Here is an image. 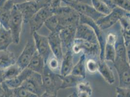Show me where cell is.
I'll list each match as a JSON object with an SVG mask.
<instances>
[{
  "label": "cell",
  "instance_id": "3957f363",
  "mask_svg": "<svg viewBox=\"0 0 130 97\" xmlns=\"http://www.w3.org/2000/svg\"><path fill=\"white\" fill-rule=\"evenodd\" d=\"M73 54H86L90 58H100V47L99 45L89 42L88 41L75 38L71 47Z\"/></svg>",
  "mask_w": 130,
  "mask_h": 97
},
{
  "label": "cell",
  "instance_id": "cb8c5ba5",
  "mask_svg": "<svg viewBox=\"0 0 130 97\" xmlns=\"http://www.w3.org/2000/svg\"><path fill=\"white\" fill-rule=\"evenodd\" d=\"M86 61L87 56L82 54L76 64H75L71 74L81 77L85 79L86 77Z\"/></svg>",
  "mask_w": 130,
  "mask_h": 97
},
{
  "label": "cell",
  "instance_id": "7c38bea8",
  "mask_svg": "<svg viewBox=\"0 0 130 97\" xmlns=\"http://www.w3.org/2000/svg\"><path fill=\"white\" fill-rule=\"evenodd\" d=\"M78 26H71L62 28L60 31V38L61 40L64 54L71 49V47L75 39L76 29Z\"/></svg>",
  "mask_w": 130,
  "mask_h": 97
},
{
  "label": "cell",
  "instance_id": "277c9868",
  "mask_svg": "<svg viewBox=\"0 0 130 97\" xmlns=\"http://www.w3.org/2000/svg\"><path fill=\"white\" fill-rule=\"evenodd\" d=\"M41 75L45 91L50 93H57L62 84V76L53 72L46 64Z\"/></svg>",
  "mask_w": 130,
  "mask_h": 97
},
{
  "label": "cell",
  "instance_id": "836d02e7",
  "mask_svg": "<svg viewBox=\"0 0 130 97\" xmlns=\"http://www.w3.org/2000/svg\"><path fill=\"white\" fill-rule=\"evenodd\" d=\"M116 7L130 13V0H112Z\"/></svg>",
  "mask_w": 130,
  "mask_h": 97
},
{
  "label": "cell",
  "instance_id": "b9f144b4",
  "mask_svg": "<svg viewBox=\"0 0 130 97\" xmlns=\"http://www.w3.org/2000/svg\"><path fill=\"white\" fill-rule=\"evenodd\" d=\"M5 81L4 78V71L0 70V84Z\"/></svg>",
  "mask_w": 130,
  "mask_h": 97
},
{
  "label": "cell",
  "instance_id": "484cf974",
  "mask_svg": "<svg viewBox=\"0 0 130 97\" xmlns=\"http://www.w3.org/2000/svg\"><path fill=\"white\" fill-rule=\"evenodd\" d=\"M13 42L11 32L3 27L0 22V51L6 50Z\"/></svg>",
  "mask_w": 130,
  "mask_h": 97
},
{
  "label": "cell",
  "instance_id": "e575fe53",
  "mask_svg": "<svg viewBox=\"0 0 130 97\" xmlns=\"http://www.w3.org/2000/svg\"><path fill=\"white\" fill-rule=\"evenodd\" d=\"M117 97H130V88L117 87Z\"/></svg>",
  "mask_w": 130,
  "mask_h": 97
},
{
  "label": "cell",
  "instance_id": "ffe728a7",
  "mask_svg": "<svg viewBox=\"0 0 130 97\" xmlns=\"http://www.w3.org/2000/svg\"><path fill=\"white\" fill-rule=\"evenodd\" d=\"M98 72L103 77L104 80L109 85H113L115 82V77L114 72L106 61H99Z\"/></svg>",
  "mask_w": 130,
  "mask_h": 97
},
{
  "label": "cell",
  "instance_id": "2e32d148",
  "mask_svg": "<svg viewBox=\"0 0 130 97\" xmlns=\"http://www.w3.org/2000/svg\"><path fill=\"white\" fill-rule=\"evenodd\" d=\"M47 37L53 54L61 63L64 53L59 33H51Z\"/></svg>",
  "mask_w": 130,
  "mask_h": 97
},
{
  "label": "cell",
  "instance_id": "44dd1931",
  "mask_svg": "<svg viewBox=\"0 0 130 97\" xmlns=\"http://www.w3.org/2000/svg\"><path fill=\"white\" fill-rule=\"evenodd\" d=\"M45 65L46 63L43 58L37 51L31 60L27 68L33 72L42 75Z\"/></svg>",
  "mask_w": 130,
  "mask_h": 97
},
{
  "label": "cell",
  "instance_id": "9a60e30c",
  "mask_svg": "<svg viewBox=\"0 0 130 97\" xmlns=\"http://www.w3.org/2000/svg\"><path fill=\"white\" fill-rule=\"evenodd\" d=\"M75 38L99 45L97 36L93 29L90 26L85 24H80L78 26Z\"/></svg>",
  "mask_w": 130,
  "mask_h": 97
},
{
  "label": "cell",
  "instance_id": "4fadbf2b",
  "mask_svg": "<svg viewBox=\"0 0 130 97\" xmlns=\"http://www.w3.org/2000/svg\"><path fill=\"white\" fill-rule=\"evenodd\" d=\"M17 8L21 12L23 17V23H28L33 16L41 8L36 1H26L17 5Z\"/></svg>",
  "mask_w": 130,
  "mask_h": 97
},
{
  "label": "cell",
  "instance_id": "7a4b0ae2",
  "mask_svg": "<svg viewBox=\"0 0 130 97\" xmlns=\"http://www.w3.org/2000/svg\"><path fill=\"white\" fill-rule=\"evenodd\" d=\"M53 10L54 14L57 17L62 28L78 26L80 24V14L71 6H61Z\"/></svg>",
  "mask_w": 130,
  "mask_h": 97
},
{
  "label": "cell",
  "instance_id": "d6a6232c",
  "mask_svg": "<svg viewBox=\"0 0 130 97\" xmlns=\"http://www.w3.org/2000/svg\"><path fill=\"white\" fill-rule=\"evenodd\" d=\"M14 92L16 97H38V96L21 86L14 89Z\"/></svg>",
  "mask_w": 130,
  "mask_h": 97
},
{
  "label": "cell",
  "instance_id": "8fae6325",
  "mask_svg": "<svg viewBox=\"0 0 130 97\" xmlns=\"http://www.w3.org/2000/svg\"><path fill=\"white\" fill-rule=\"evenodd\" d=\"M37 51V48L33 39L28 40L22 53L17 60L16 63L22 70L27 68L32 56Z\"/></svg>",
  "mask_w": 130,
  "mask_h": 97
},
{
  "label": "cell",
  "instance_id": "74e56055",
  "mask_svg": "<svg viewBox=\"0 0 130 97\" xmlns=\"http://www.w3.org/2000/svg\"><path fill=\"white\" fill-rule=\"evenodd\" d=\"M36 2L42 7L45 6H50L51 0H36Z\"/></svg>",
  "mask_w": 130,
  "mask_h": 97
},
{
  "label": "cell",
  "instance_id": "ba28073f",
  "mask_svg": "<svg viewBox=\"0 0 130 97\" xmlns=\"http://www.w3.org/2000/svg\"><path fill=\"white\" fill-rule=\"evenodd\" d=\"M80 24H87L92 28L97 37L100 47V59L104 61V51L106 42V36L95 21L91 19L80 14Z\"/></svg>",
  "mask_w": 130,
  "mask_h": 97
},
{
  "label": "cell",
  "instance_id": "5b68a950",
  "mask_svg": "<svg viewBox=\"0 0 130 97\" xmlns=\"http://www.w3.org/2000/svg\"><path fill=\"white\" fill-rule=\"evenodd\" d=\"M23 23V20L22 14L16 5H14L11 12L9 30L12 35L13 42L15 44H18L20 42Z\"/></svg>",
  "mask_w": 130,
  "mask_h": 97
},
{
  "label": "cell",
  "instance_id": "7bdbcfd3",
  "mask_svg": "<svg viewBox=\"0 0 130 97\" xmlns=\"http://www.w3.org/2000/svg\"><path fill=\"white\" fill-rule=\"evenodd\" d=\"M127 59H128V63L130 66V48H128L127 51Z\"/></svg>",
  "mask_w": 130,
  "mask_h": 97
},
{
  "label": "cell",
  "instance_id": "9c48e42d",
  "mask_svg": "<svg viewBox=\"0 0 130 97\" xmlns=\"http://www.w3.org/2000/svg\"><path fill=\"white\" fill-rule=\"evenodd\" d=\"M32 36L37 51L43 58L46 64L49 58L53 55L50 48L48 37L41 35L37 32L34 33Z\"/></svg>",
  "mask_w": 130,
  "mask_h": 97
},
{
  "label": "cell",
  "instance_id": "83f0119b",
  "mask_svg": "<svg viewBox=\"0 0 130 97\" xmlns=\"http://www.w3.org/2000/svg\"><path fill=\"white\" fill-rule=\"evenodd\" d=\"M44 25L51 33H59L60 31L62 29L60 25L57 17L54 14L50 17L46 21Z\"/></svg>",
  "mask_w": 130,
  "mask_h": 97
},
{
  "label": "cell",
  "instance_id": "f546056e",
  "mask_svg": "<svg viewBox=\"0 0 130 97\" xmlns=\"http://www.w3.org/2000/svg\"><path fill=\"white\" fill-rule=\"evenodd\" d=\"M91 5L97 11L104 15L109 14L112 9L107 4L100 0H91Z\"/></svg>",
  "mask_w": 130,
  "mask_h": 97
},
{
  "label": "cell",
  "instance_id": "f35d334b",
  "mask_svg": "<svg viewBox=\"0 0 130 97\" xmlns=\"http://www.w3.org/2000/svg\"><path fill=\"white\" fill-rule=\"evenodd\" d=\"M57 93H50L45 91L41 95L38 97H57Z\"/></svg>",
  "mask_w": 130,
  "mask_h": 97
},
{
  "label": "cell",
  "instance_id": "8d00e7d4",
  "mask_svg": "<svg viewBox=\"0 0 130 97\" xmlns=\"http://www.w3.org/2000/svg\"><path fill=\"white\" fill-rule=\"evenodd\" d=\"M62 3V0H51L50 7L52 9H54L60 7Z\"/></svg>",
  "mask_w": 130,
  "mask_h": 97
},
{
  "label": "cell",
  "instance_id": "4316f807",
  "mask_svg": "<svg viewBox=\"0 0 130 97\" xmlns=\"http://www.w3.org/2000/svg\"><path fill=\"white\" fill-rule=\"evenodd\" d=\"M76 88L78 97H91L92 87L88 82L82 81L78 84Z\"/></svg>",
  "mask_w": 130,
  "mask_h": 97
},
{
  "label": "cell",
  "instance_id": "1f68e13d",
  "mask_svg": "<svg viewBox=\"0 0 130 97\" xmlns=\"http://www.w3.org/2000/svg\"><path fill=\"white\" fill-rule=\"evenodd\" d=\"M99 60H97L93 58H89L86 61V69L89 73L94 74L98 72Z\"/></svg>",
  "mask_w": 130,
  "mask_h": 97
},
{
  "label": "cell",
  "instance_id": "7402d4cb",
  "mask_svg": "<svg viewBox=\"0 0 130 97\" xmlns=\"http://www.w3.org/2000/svg\"><path fill=\"white\" fill-rule=\"evenodd\" d=\"M15 55L10 51L6 50L0 51V70H4L16 63Z\"/></svg>",
  "mask_w": 130,
  "mask_h": 97
},
{
  "label": "cell",
  "instance_id": "5bb4252c",
  "mask_svg": "<svg viewBox=\"0 0 130 97\" xmlns=\"http://www.w3.org/2000/svg\"><path fill=\"white\" fill-rule=\"evenodd\" d=\"M118 35L114 32H109L106 36V42L104 51V60L113 63L116 58L115 43Z\"/></svg>",
  "mask_w": 130,
  "mask_h": 97
},
{
  "label": "cell",
  "instance_id": "6da1fadb",
  "mask_svg": "<svg viewBox=\"0 0 130 97\" xmlns=\"http://www.w3.org/2000/svg\"><path fill=\"white\" fill-rule=\"evenodd\" d=\"M115 48L116 56L113 63L119 76V86L130 88V68L127 59V48L121 34L118 36Z\"/></svg>",
  "mask_w": 130,
  "mask_h": 97
},
{
  "label": "cell",
  "instance_id": "7dc6e473",
  "mask_svg": "<svg viewBox=\"0 0 130 97\" xmlns=\"http://www.w3.org/2000/svg\"><path fill=\"white\" fill-rule=\"evenodd\" d=\"M28 2H32V1H36V0H27Z\"/></svg>",
  "mask_w": 130,
  "mask_h": 97
},
{
  "label": "cell",
  "instance_id": "30bf717a",
  "mask_svg": "<svg viewBox=\"0 0 130 97\" xmlns=\"http://www.w3.org/2000/svg\"><path fill=\"white\" fill-rule=\"evenodd\" d=\"M22 86L38 96L46 91L43 86L42 75L35 72H32Z\"/></svg>",
  "mask_w": 130,
  "mask_h": 97
},
{
  "label": "cell",
  "instance_id": "8992f818",
  "mask_svg": "<svg viewBox=\"0 0 130 97\" xmlns=\"http://www.w3.org/2000/svg\"><path fill=\"white\" fill-rule=\"evenodd\" d=\"M53 15V10L50 6H45L41 7L29 22L31 35L39 30L44 25L46 21Z\"/></svg>",
  "mask_w": 130,
  "mask_h": 97
},
{
  "label": "cell",
  "instance_id": "ab89813d",
  "mask_svg": "<svg viewBox=\"0 0 130 97\" xmlns=\"http://www.w3.org/2000/svg\"><path fill=\"white\" fill-rule=\"evenodd\" d=\"M101 1H103L104 3H105L106 4H107L108 6L112 9H114L116 6H115L114 4L113 3L112 0H100Z\"/></svg>",
  "mask_w": 130,
  "mask_h": 97
},
{
  "label": "cell",
  "instance_id": "f1b7e54d",
  "mask_svg": "<svg viewBox=\"0 0 130 97\" xmlns=\"http://www.w3.org/2000/svg\"><path fill=\"white\" fill-rule=\"evenodd\" d=\"M21 68L15 63L8 68L3 70L4 78L5 81L11 80L19 75L22 71Z\"/></svg>",
  "mask_w": 130,
  "mask_h": 97
},
{
  "label": "cell",
  "instance_id": "f6af8a7d",
  "mask_svg": "<svg viewBox=\"0 0 130 97\" xmlns=\"http://www.w3.org/2000/svg\"><path fill=\"white\" fill-rule=\"evenodd\" d=\"M7 0H0V7L3 6Z\"/></svg>",
  "mask_w": 130,
  "mask_h": 97
},
{
  "label": "cell",
  "instance_id": "4dcf8cb0",
  "mask_svg": "<svg viewBox=\"0 0 130 97\" xmlns=\"http://www.w3.org/2000/svg\"><path fill=\"white\" fill-rule=\"evenodd\" d=\"M46 65L49 69L55 73L60 74L61 62L54 55H53L48 60Z\"/></svg>",
  "mask_w": 130,
  "mask_h": 97
},
{
  "label": "cell",
  "instance_id": "603a6c76",
  "mask_svg": "<svg viewBox=\"0 0 130 97\" xmlns=\"http://www.w3.org/2000/svg\"><path fill=\"white\" fill-rule=\"evenodd\" d=\"M119 22L120 25V33L125 45L127 48L130 45V18L125 15L120 20Z\"/></svg>",
  "mask_w": 130,
  "mask_h": 97
},
{
  "label": "cell",
  "instance_id": "ee69618b",
  "mask_svg": "<svg viewBox=\"0 0 130 97\" xmlns=\"http://www.w3.org/2000/svg\"><path fill=\"white\" fill-rule=\"evenodd\" d=\"M78 97V96L76 92H74L73 93H71L70 95H69L68 97Z\"/></svg>",
  "mask_w": 130,
  "mask_h": 97
},
{
  "label": "cell",
  "instance_id": "ac0fdd59",
  "mask_svg": "<svg viewBox=\"0 0 130 97\" xmlns=\"http://www.w3.org/2000/svg\"><path fill=\"white\" fill-rule=\"evenodd\" d=\"M73 55L71 49L67 51L64 54L60 67V74L61 75L65 76L71 74L74 66Z\"/></svg>",
  "mask_w": 130,
  "mask_h": 97
},
{
  "label": "cell",
  "instance_id": "52a82bcc",
  "mask_svg": "<svg viewBox=\"0 0 130 97\" xmlns=\"http://www.w3.org/2000/svg\"><path fill=\"white\" fill-rule=\"evenodd\" d=\"M127 12L116 7L107 15H105L98 20L96 22L100 28L104 30L113 26L120 20L126 15Z\"/></svg>",
  "mask_w": 130,
  "mask_h": 97
},
{
  "label": "cell",
  "instance_id": "bcb514c9",
  "mask_svg": "<svg viewBox=\"0 0 130 97\" xmlns=\"http://www.w3.org/2000/svg\"><path fill=\"white\" fill-rule=\"evenodd\" d=\"M125 16H126L128 17V18H130V13H128V12H127V13L126 14Z\"/></svg>",
  "mask_w": 130,
  "mask_h": 97
},
{
  "label": "cell",
  "instance_id": "d590c367",
  "mask_svg": "<svg viewBox=\"0 0 130 97\" xmlns=\"http://www.w3.org/2000/svg\"><path fill=\"white\" fill-rule=\"evenodd\" d=\"M62 3H64L66 6H70L79 4H86L91 5V0H62Z\"/></svg>",
  "mask_w": 130,
  "mask_h": 97
},
{
  "label": "cell",
  "instance_id": "e0dca14e",
  "mask_svg": "<svg viewBox=\"0 0 130 97\" xmlns=\"http://www.w3.org/2000/svg\"><path fill=\"white\" fill-rule=\"evenodd\" d=\"M79 14L87 17L95 22L105 16L99 13L92 5L86 4H79L71 6Z\"/></svg>",
  "mask_w": 130,
  "mask_h": 97
},
{
  "label": "cell",
  "instance_id": "60d3db41",
  "mask_svg": "<svg viewBox=\"0 0 130 97\" xmlns=\"http://www.w3.org/2000/svg\"><path fill=\"white\" fill-rule=\"evenodd\" d=\"M7 1L11 2V3H12L14 5L22 4L27 1V0H7Z\"/></svg>",
  "mask_w": 130,
  "mask_h": 97
},
{
  "label": "cell",
  "instance_id": "d4e9b609",
  "mask_svg": "<svg viewBox=\"0 0 130 97\" xmlns=\"http://www.w3.org/2000/svg\"><path fill=\"white\" fill-rule=\"evenodd\" d=\"M85 80L80 76L70 74L68 75L62 76V84L60 89L76 87L79 83Z\"/></svg>",
  "mask_w": 130,
  "mask_h": 97
},
{
  "label": "cell",
  "instance_id": "d6986e66",
  "mask_svg": "<svg viewBox=\"0 0 130 97\" xmlns=\"http://www.w3.org/2000/svg\"><path fill=\"white\" fill-rule=\"evenodd\" d=\"M32 72L27 68L22 70L19 75L11 80L5 81V83L9 88L12 89H16L22 86L23 83L31 75Z\"/></svg>",
  "mask_w": 130,
  "mask_h": 97
}]
</instances>
